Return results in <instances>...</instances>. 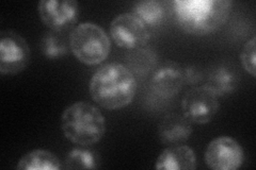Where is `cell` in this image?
Here are the masks:
<instances>
[{"mask_svg": "<svg viewBox=\"0 0 256 170\" xmlns=\"http://www.w3.org/2000/svg\"><path fill=\"white\" fill-rule=\"evenodd\" d=\"M238 83L239 75L236 69L221 65L212 70L204 86L218 97L234 92Z\"/></svg>", "mask_w": 256, "mask_h": 170, "instance_id": "4fadbf2b", "label": "cell"}, {"mask_svg": "<svg viewBox=\"0 0 256 170\" xmlns=\"http://www.w3.org/2000/svg\"><path fill=\"white\" fill-rule=\"evenodd\" d=\"M203 70L198 66L190 65L184 68V80L188 84H198L203 80Z\"/></svg>", "mask_w": 256, "mask_h": 170, "instance_id": "ffe728a7", "label": "cell"}, {"mask_svg": "<svg viewBox=\"0 0 256 170\" xmlns=\"http://www.w3.org/2000/svg\"><path fill=\"white\" fill-rule=\"evenodd\" d=\"M132 13L137 15L146 26H156L166 17V10L162 2L156 0H144L134 5Z\"/></svg>", "mask_w": 256, "mask_h": 170, "instance_id": "9a60e30c", "label": "cell"}, {"mask_svg": "<svg viewBox=\"0 0 256 170\" xmlns=\"http://www.w3.org/2000/svg\"><path fill=\"white\" fill-rule=\"evenodd\" d=\"M182 110V115L190 123L208 124L218 113V97L205 86L194 87L184 96Z\"/></svg>", "mask_w": 256, "mask_h": 170, "instance_id": "52a82bcc", "label": "cell"}, {"mask_svg": "<svg viewBox=\"0 0 256 170\" xmlns=\"http://www.w3.org/2000/svg\"><path fill=\"white\" fill-rule=\"evenodd\" d=\"M196 167L194 152L185 145L172 146L164 149L159 155L155 166L158 170H194Z\"/></svg>", "mask_w": 256, "mask_h": 170, "instance_id": "8fae6325", "label": "cell"}, {"mask_svg": "<svg viewBox=\"0 0 256 170\" xmlns=\"http://www.w3.org/2000/svg\"><path fill=\"white\" fill-rule=\"evenodd\" d=\"M175 19L188 33L204 35L220 28L228 18L233 2L230 0H175Z\"/></svg>", "mask_w": 256, "mask_h": 170, "instance_id": "7a4b0ae2", "label": "cell"}, {"mask_svg": "<svg viewBox=\"0 0 256 170\" xmlns=\"http://www.w3.org/2000/svg\"><path fill=\"white\" fill-rule=\"evenodd\" d=\"M110 34L118 46L130 50L144 48L150 39L148 26L132 12L114 17L110 23Z\"/></svg>", "mask_w": 256, "mask_h": 170, "instance_id": "5b68a950", "label": "cell"}, {"mask_svg": "<svg viewBox=\"0 0 256 170\" xmlns=\"http://www.w3.org/2000/svg\"><path fill=\"white\" fill-rule=\"evenodd\" d=\"M68 45L76 59L90 66L105 61L111 47L106 32L93 22L80 23L72 31Z\"/></svg>", "mask_w": 256, "mask_h": 170, "instance_id": "277c9868", "label": "cell"}, {"mask_svg": "<svg viewBox=\"0 0 256 170\" xmlns=\"http://www.w3.org/2000/svg\"><path fill=\"white\" fill-rule=\"evenodd\" d=\"M244 160L242 147L228 136L212 140L205 151L206 164L214 170H236L242 167Z\"/></svg>", "mask_w": 256, "mask_h": 170, "instance_id": "ba28073f", "label": "cell"}, {"mask_svg": "<svg viewBox=\"0 0 256 170\" xmlns=\"http://www.w3.org/2000/svg\"><path fill=\"white\" fill-rule=\"evenodd\" d=\"M38 11L45 25L58 32L70 28L78 20L79 4L75 0H41Z\"/></svg>", "mask_w": 256, "mask_h": 170, "instance_id": "9c48e42d", "label": "cell"}, {"mask_svg": "<svg viewBox=\"0 0 256 170\" xmlns=\"http://www.w3.org/2000/svg\"><path fill=\"white\" fill-rule=\"evenodd\" d=\"M192 127L190 121L178 114H169L160 121L159 139L166 145H180L190 139Z\"/></svg>", "mask_w": 256, "mask_h": 170, "instance_id": "7c38bea8", "label": "cell"}, {"mask_svg": "<svg viewBox=\"0 0 256 170\" xmlns=\"http://www.w3.org/2000/svg\"><path fill=\"white\" fill-rule=\"evenodd\" d=\"M30 62V48L27 40L18 32L2 31L0 34V72L18 75Z\"/></svg>", "mask_w": 256, "mask_h": 170, "instance_id": "8992f818", "label": "cell"}, {"mask_svg": "<svg viewBox=\"0 0 256 170\" xmlns=\"http://www.w3.org/2000/svg\"><path fill=\"white\" fill-rule=\"evenodd\" d=\"M185 84L184 68L175 62H166L157 67L150 78V87L162 98H171Z\"/></svg>", "mask_w": 256, "mask_h": 170, "instance_id": "30bf717a", "label": "cell"}, {"mask_svg": "<svg viewBox=\"0 0 256 170\" xmlns=\"http://www.w3.org/2000/svg\"><path fill=\"white\" fill-rule=\"evenodd\" d=\"M240 59L244 68L249 72L252 77L256 76V38L253 36L248 43L244 46L242 53H240Z\"/></svg>", "mask_w": 256, "mask_h": 170, "instance_id": "d6986e66", "label": "cell"}, {"mask_svg": "<svg viewBox=\"0 0 256 170\" xmlns=\"http://www.w3.org/2000/svg\"><path fill=\"white\" fill-rule=\"evenodd\" d=\"M98 167V157L86 149L72 150L66 160V168L68 169H95Z\"/></svg>", "mask_w": 256, "mask_h": 170, "instance_id": "e0dca14e", "label": "cell"}, {"mask_svg": "<svg viewBox=\"0 0 256 170\" xmlns=\"http://www.w3.org/2000/svg\"><path fill=\"white\" fill-rule=\"evenodd\" d=\"M61 128L68 141L86 147L102 139L106 132V120L93 104L78 101L64 110L61 116Z\"/></svg>", "mask_w": 256, "mask_h": 170, "instance_id": "3957f363", "label": "cell"}, {"mask_svg": "<svg viewBox=\"0 0 256 170\" xmlns=\"http://www.w3.org/2000/svg\"><path fill=\"white\" fill-rule=\"evenodd\" d=\"M92 99L106 110H118L130 104L137 91L132 70L120 63H110L95 71L89 84Z\"/></svg>", "mask_w": 256, "mask_h": 170, "instance_id": "6da1fadb", "label": "cell"}, {"mask_svg": "<svg viewBox=\"0 0 256 170\" xmlns=\"http://www.w3.org/2000/svg\"><path fill=\"white\" fill-rule=\"evenodd\" d=\"M156 54L150 49H141L134 50L127 59V67L132 70V74H144L155 66Z\"/></svg>", "mask_w": 256, "mask_h": 170, "instance_id": "2e32d148", "label": "cell"}, {"mask_svg": "<svg viewBox=\"0 0 256 170\" xmlns=\"http://www.w3.org/2000/svg\"><path fill=\"white\" fill-rule=\"evenodd\" d=\"M60 160L52 152L36 149L24 156L18 165L20 170H58L61 169Z\"/></svg>", "mask_w": 256, "mask_h": 170, "instance_id": "5bb4252c", "label": "cell"}, {"mask_svg": "<svg viewBox=\"0 0 256 170\" xmlns=\"http://www.w3.org/2000/svg\"><path fill=\"white\" fill-rule=\"evenodd\" d=\"M42 51L50 59H58L66 54L68 44L61 35L56 31L47 32L42 37Z\"/></svg>", "mask_w": 256, "mask_h": 170, "instance_id": "ac0fdd59", "label": "cell"}]
</instances>
